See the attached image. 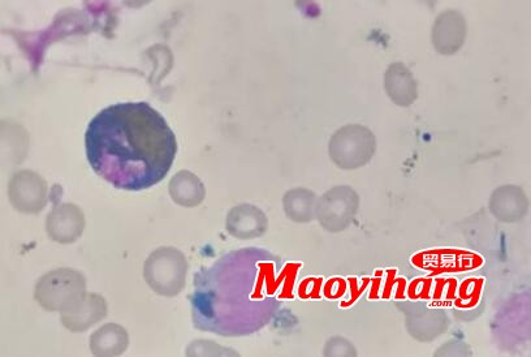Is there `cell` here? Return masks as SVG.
I'll use <instances>...</instances> for the list:
<instances>
[{
	"label": "cell",
	"mask_w": 531,
	"mask_h": 357,
	"mask_svg": "<svg viewBox=\"0 0 531 357\" xmlns=\"http://www.w3.org/2000/svg\"><path fill=\"white\" fill-rule=\"evenodd\" d=\"M86 158L98 176L122 191H145L166 178L177 141L166 118L148 102L116 103L90 120Z\"/></svg>",
	"instance_id": "obj_1"
},
{
	"label": "cell",
	"mask_w": 531,
	"mask_h": 357,
	"mask_svg": "<svg viewBox=\"0 0 531 357\" xmlns=\"http://www.w3.org/2000/svg\"><path fill=\"white\" fill-rule=\"evenodd\" d=\"M274 262L257 249H241L202 269L191 298L194 328L233 338L269 324L280 305Z\"/></svg>",
	"instance_id": "obj_2"
},
{
	"label": "cell",
	"mask_w": 531,
	"mask_h": 357,
	"mask_svg": "<svg viewBox=\"0 0 531 357\" xmlns=\"http://www.w3.org/2000/svg\"><path fill=\"white\" fill-rule=\"evenodd\" d=\"M84 275L72 269H58L43 275L36 285L34 299L47 312L72 311L85 299Z\"/></svg>",
	"instance_id": "obj_3"
},
{
	"label": "cell",
	"mask_w": 531,
	"mask_h": 357,
	"mask_svg": "<svg viewBox=\"0 0 531 357\" xmlns=\"http://www.w3.org/2000/svg\"><path fill=\"white\" fill-rule=\"evenodd\" d=\"M187 274V258L176 248H159L145 262L146 283L155 294L164 298H175L183 292Z\"/></svg>",
	"instance_id": "obj_4"
},
{
	"label": "cell",
	"mask_w": 531,
	"mask_h": 357,
	"mask_svg": "<svg viewBox=\"0 0 531 357\" xmlns=\"http://www.w3.org/2000/svg\"><path fill=\"white\" fill-rule=\"evenodd\" d=\"M377 152V139L369 128L349 124L338 129L328 143V156L341 170L353 171L368 165Z\"/></svg>",
	"instance_id": "obj_5"
},
{
	"label": "cell",
	"mask_w": 531,
	"mask_h": 357,
	"mask_svg": "<svg viewBox=\"0 0 531 357\" xmlns=\"http://www.w3.org/2000/svg\"><path fill=\"white\" fill-rule=\"evenodd\" d=\"M360 210V196L352 187L339 186L323 193L315 204V218L319 225L332 234L351 227Z\"/></svg>",
	"instance_id": "obj_6"
},
{
	"label": "cell",
	"mask_w": 531,
	"mask_h": 357,
	"mask_svg": "<svg viewBox=\"0 0 531 357\" xmlns=\"http://www.w3.org/2000/svg\"><path fill=\"white\" fill-rule=\"evenodd\" d=\"M8 188L11 204L21 213H40L47 204V184L36 172H16Z\"/></svg>",
	"instance_id": "obj_7"
},
{
	"label": "cell",
	"mask_w": 531,
	"mask_h": 357,
	"mask_svg": "<svg viewBox=\"0 0 531 357\" xmlns=\"http://www.w3.org/2000/svg\"><path fill=\"white\" fill-rule=\"evenodd\" d=\"M468 34V24L459 11H446L436 17L431 41L436 53L440 55H455L463 49Z\"/></svg>",
	"instance_id": "obj_8"
},
{
	"label": "cell",
	"mask_w": 531,
	"mask_h": 357,
	"mask_svg": "<svg viewBox=\"0 0 531 357\" xmlns=\"http://www.w3.org/2000/svg\"><path fill=\"white\" fill-rule=\"evenodd\" d=\"M489 209L500 222L518 223L529 213V197L521 187L507 184L491 193Z\"/></svg>",
	"instance_id": "obj_9"
},
{
	"label": "cell",
	"mask_w": 531,
	"mask_h": 357,
	"mask_svg": "<svg viewBox=\"0 0 531 357\" xmlns=\"http://www.w3.org/2000/svg\"><path fill=\"white\" fill-rule=\"evenodd\" d=\"M85 218L76 205L63 204L49 214L46 221L47 235L56 243L72 244L82 235Z\"/></svg>",
	"instance_id": "obj_10"
},
{
	"label": "cell",
	"mask_w": 531,
	"mask_h": 357,
	"mask_svg": "<svg viewBox=\"0 0 531 357\" xmlns=\"http://www.w3.org/2000/svg\"><path fill=\"white\" fill-rule=\"evenodd\" d=\"M226 227L233 238L257 239L269 230V219L257 206L243 204L236 206L228 213Z\"/></svg>",
	"instance_id": "obj_11"
},
{
	"label": "cell",
	"mask_w": 531,
	"mask_h": 357,
	"mask_svg": "<svg viewBox=\"0 0 531 357\" xmlns=\"http://www.w3.org/2000/svg\"><path fill=\"white\" fill-rule=\"evenodd\" d=\"M107 312H109V308H107L106 300L101 295L86 294L85 299L76 308L62 313L60 321H62L64 328L72 331V333H84V331L105 320Z\"/></svg>",
	"instance_id": "obj_12"
},
{
	"label": "cell",
	"mask_w": 531,
	"mask_h": 357,
	"mask_svg": "<svg viewBox=\"0 0 531 357\" xmlns=\"http://www.w3.org/2000/svg\"><path fill=\"white\" fill-rule=\"evenodd\" d=\"M384 89L396 106L410 107L418 98V84L403 63H394L384 73Z\"/></svg>",
	"instance_id": "obj_13"
},
{
	"label": "cell",
	"mask_w": 531,
	"mask_h": 357,
	"mask_svg": "<svg viewBox=\"0 0 531 357\" xmlns=\"http://www.w3.org/2000/svg\"><path fill=\"white\" fill-rule=\"evenodd\" d=\"M94 356H120L129 346L128 331L118 324H106L94 331L89 339Z\"/></svg>",
	"instance_id": "obj_14"
},
{
	"label": "cell",
	"mask_w": 531,
	"mask_h": 357,
	"mask_svg": "<svg viewBox=\"0 0 531 357\" xmlns=\"http://www.w3.org/2000/svg\"><path fill=\"white\" fill-rule=\"evenodd\" d=\"M448 317L444 312L431 311L407 315V330L418 342H433L448 329Z\"/></svg>",
	"instance_id": "obj_15"
},
{
	"label": "cell",
	"mask_w": 531,
	"mask_h": 357,
	"mask_svg": "<svg viewBox=\"0 0 531 357\" xmlns=\"http://www.w3.org/2000/svg\"><path fill=\"white\" fill-rule=\"evenodd\" d=\"M168 189H170L171 199L184 208H194L200 205L206 196L204 183L191 171L177 172L171 179Z\"/></svg>",
	"instance_id": "obj_16"
},
{
	"label": "cell",
	"mask_w": 531,
	"mask_h": 357,
	"mask_svg": "<svg viewBox=\"0 0 531 357\" xmlns=\"http://www.w3.org/2000/svg\"><path fill=\"white\" fill-rule=\"evenodd\" d=\"M317 200V195L310 189H291L283 197L284 213L295 223L313 222Z\"/></svg>",
	"instance_id": "obj_17"
},
{
	"label": "cell",
	"mask_w": 531,
	"mask_h": 357,
	"mask_svg": "<svg viewBox=\"0 0 531 357\" xmlns=\"http://www.w3.org/2000/svg\"><path fill=\"white\" fill-rule=\"evenodd\" d=\"M323 354L326 356H356L357 351L353 344L347 341V339L334 337L326 343Z\"/></svg>",
	"instance_id": "obj_18"
}]
</instances>
